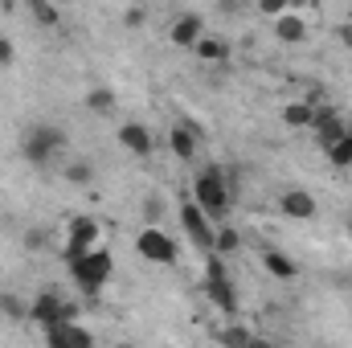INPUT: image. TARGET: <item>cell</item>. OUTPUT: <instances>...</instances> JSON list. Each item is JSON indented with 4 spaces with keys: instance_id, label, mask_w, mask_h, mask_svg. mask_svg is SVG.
<instances>
[{
    "instance_id": "obj_1",
    "label": "cell",
    "mask_w": 352,
    "mask_h": 348,
    "mask_svg": "<svg viewBox=\"0 0 352 348\" xmlns=\"http://www.w3.org/2000/svg\"><path fill=\"white\" fill-rule=\"evenodd\" d=\"M230 197H234V184H230V176L221 173L217 164H205L197 180H192V201L217 221V217H226V209H230Z\"/></svg>"
},
{
    "instance_id": "obj_2",
    "label": "cell",
    "mask_w": 352,
    "mask_h": 348,
    "mask_svg": "<svg viewBox=\"0 0 352 348\" xmlns=\"http://www.w3.org/2000/svg\"><path fill=\"white\" fill-rule=\"evenodd\" d=\"M58 152H66V131L58 123H37L21 140V156L29 164H37V168H45L50 160H58Z\"/></svg>"
},
{
    "instance_id": "obj_3",
    "label": "cell",
    "mask_w": 352,
    "mask_h": 348,
    "mask_svg": "<svg viewBox=\"0 0 352 348\" xmlns=\"http://www.w3.org/2000/svg\"><path fill=\"white\" fill-rule=\"evenodd\" d=\"M205 295H209V303L213 307H221L226 316H238V291H234V283H230V270H226V262L217 250H209L205 254Z\"/></svg>"
},
{
    "instance_id": "obj_4",
    "label": "cell",
    "mask_w": 352,
    "mask_h": 348,
    "mask_svg": "<svg viewBox=\"0 0 352 348\" xmlns=\"http://www.w3.org/2000/svg\"><path fill=\"white\" fill-rule=\"evenodd\" d=\"M111 270H115V262H111L107 250H87L82 259L70 262V279L78 283L82 295H98V291L111 283Z\"/></svg>"
},
{
    "instance_id": "obj_5",
    "label": "cell",
    "mask_w": 352,
    "mask_h": 348,
    "mask_svg": "<svg viewBox=\"0 0 352 348\" xmlns=\"http://www.w3.org/2000/svg\"><path fill=\"white\" fill-rule=\"evenodd\" d=\"M180 226H184V234H188V242L197 246V250H213V238H217V230H213V217L188 197V201H180Z\"/></svg>"
},
{
    "instance_id": "obj_6",
    "label": "cell",
    "mask_w": 352,
    "mask_h": 348,
    "mask_svg": "<svg viewBox=\"0 0 352 348\" xmlns=\"http://www.w3.org/2000/svg\"><path fill=\"white\" fill-rule=\"evenodd\" d=\"M94 242H98V221L94 217H70V226H66V250H62L66 266L74 259H82L87 250H94Z\"/></svg>"
},
{
    "instance_id": "obj_7",
    "label": "cell",
    "mask_w": 352,
    "mask_h": 348,
    "mask_svg": "<svg viewBox=\"0 0 352 348\" xmlns=\"http://www.w3.org/2000/svg\"><path fill=\"white\" fill-rule=\"evenodd\" d=\"M29 320L50 328V324H62V320H78V307L74 303H62L54 291H41L33 303H29Z\"/></svg>"
},
{
    "instance_id": "obj_8",
    "label": "cell",
    "mask_w": 352,
    "mask_h": 348,
    "mask_svg": "<svg viewBox=\"0 0 352 348\" xmlns=\"http://www.w3.org/2000/svg\"><path fill=\"white\" fill-rule=\"evenodd\" d=\"M135 250H140L148 262H160V266L176 262V242L164 234V230H156V226L140 230V238H135Z\"/></svg>"
},
{
    "instance_id": "obj_9",
    "label": "cell",
    "mask_w": 352,
    "mask_h": 348,
    "mask_svg": "<svg viewBox=\"0 0 352 348\" xmlns=\"http://www.w3.org/2000/svg\"><path fill=\"white\" fill-rule=\"evenodd\" d=\"M45 345H54V348H90L94 336H90L78 320H62V324H50V328H45Z\"/></svg>"
},
{
    "instance_id": "obj_10",
    "label": "cell",
    "mask_w": 352,
    "mask_h": 348,
    "mask_svg": "<svg viewBox=\"0 0 352 348\" xmlns=\"http://www.w3.org/2000/svg\"><path fill=\"white\" fill-rule=\"evenodd\" d=\"M197 144H201V127L192 119H176L173 131H168V148H173L176 160H192L197 156Z\"/></svg>"
},
{
    "instance_id": "obj_11",
    "label": "cell",
    "mask_w": 352,
    "mask_h": 348,
    "mask_svg": "<svg viewBox=\"0 0 352 348\" xmlns=\"http://www.w3.org/2000/svg\"><path fill=\"white\" fill-rule=\"evenodd\" d=\"M278 209H283V217H291V221H311V217L320 213V205H316V197H311L307 188H287V193L278 197Z\"/></svg>"
},
{
    "instance_id": "obj_12",
    "label": "cell",
    "mask_w": 352,
    "mask_h": 348,
    "mask_svg": "<svg viewBox=\"0 0 352 348\" xmlns=\"http://www.w3.org/2000/svg\"><path fill=\"white\" fill-rule=\"evenodd\" d=\"M311 131H316V140H320V148H328L332 140H340L349 127H344V119H340V111H332V107H316V119H311Z\"/></svg>"
},
{
    "instance_id": "obj_13",
    "label": "cell",
    "mask_w": 352,
    "mask_h": 348,
    "mask_svg": "<svg viewBox=\"0 0 352 348\" xmlns=\"http://www.w3.org/2000/svg\"><path fill=\"white\" fill-rule=\"evenodd\" d=\"M119 144H123L131 156H152V148H156V140H152V131H148L144 123H123V127H119Z\"/></svg>"
},
{
    "instance_id": "obj_14",
    "label": "cell",
    "mask_w": 352,
    "mask_h": 348,
    "mask_svg": "<svg viewBox=\"0 0 352 348\" xmlns=\"http://www.w3.org/2000/svg\"><path fill=\"white\" fill-rule=\"evenodd\" d=\"M274 37L278 41H287V45H299V41H307V21L299 17V12H278L274 17Z\"/></svg>"
},
{
    "instance_id": "obj_15",
    "label": "cell",
    "mask_w": 352,
    "mask_h": 348,
    "mask_svg": "<svg viewBox=\"0 0 352 348\" xmlns=\"http://www.w3.org/2000/svg\"><path fill=\"white\" fill-rule=\"evenodd\" d=\"M201 37H205V21H201L197 12L176 17V25H173V41H176V45H197Z\"/></svg>"
},
{
    "instance_id": "obj_16",
    "label": "cell",
    "mask_w": 352,
    "mask_h": 348,
    "mask_svg": "<svg viewBox=\"0 0 352 348\" xmlns=\"http://www.w3.org/2000/svg\"><path fill=\"white\" fill-rule=\"evenodd\" d=\"M263 266L274 274V279H295V274H299L295 259H287L283 250H263Z\"/></svg>"
},
{
    "instance_id": "obj_17",
    "label": "cell",
    "mask_w": 352,
    "mask_h": 348,
    "mask_svg": "<svg viewBox=\"0 0 352 348\" xmlns=\"http://www.w3.org/2000/svg\"><path fill=\"white\" fill-rule=\"evenodd\" d=\"M311 119H316V107H311L307 98H303V102H287V107H283V123H287V127H295V131H299V127H311Z\"/></svg>"
},
{
    "instance_id": "obj_18",
    "label": "cell",
    "mask_w": 352,
    "mask_h": 348,
    "mask_svg": "<svg viewBox=\"0 0 352 348\" xmlns=\"http://www.w3.org/2000/svg\"><path fill=\"white\" fill-rule=\"evenodd\" d=\"M324 152H328V164H332V168H352V135L349 131H344L340 140H332Z\"/></svg>"
},
{
    "instance_id": "obj_19",
    "label": "cell",
    "mask_w": 352,
    "mask_h": 348,
    "mask_svg": "<svg viewBox=\"0 0 352 348\" xmlns=\"http://www.w3.org/2000/svg\"><path fill=\"white\" fill-rule=\"evenodd\" d=\"M217 340L226 348H246V345H258V336L246 328V324H230V328H221L217 332Z\"/></svg>"
},
{
    "instance_id": "obj_20",
    "label": "cell",
    "mask_w": 352,
    "mask_h": 348,
    "mask_svg": "<svg viewBox=\"0 0 352 348\" xmlns=\"http://www.w3.org/2000/svg\"><path fill=\"white\" fill-rule=\"evenodd\" d=\"M192 50H197L201 62H226V58H230V45H226L221 37H201Z\"/></svg>"
},
{
    "instance_id": "obj_21",
    "label": "cell",
    "mask_w": 352,
    "mask_h": 348,
    "mask_svg": "<svg viewBox=\"0 0 352 348\" xmlns=\"http://www.w3.org/2000/svg\"><path fill=\"white\" fill-rule=\"evenodd\" d=\"M87 111H94V115H111V111H115V90L111 87H90L87 90Z\"/></svg>"
},
{
    "instance_id": "obj_22",
    "label": "cell",
    "mask_w": 352,
    "mask_h": 348,
    "mask_svg": "<svg viewBox=\"0 0 352 348\" xmlns=\"http://www.w3.org/2000/svg\"><path fill=\"white\" fill-rule=\"evenodd\" d=\"M29 8H33V21H37V25H45V29H54V25L62 21V12H58V4H54V0H29Z\"/></svg>"
},
{
    "instance_id": "obj_23",
    "label": "cell",
    "mask_w": 352,
    "mask_h": 348,
    "mask_svg": "<svg viewBox=\"0 0 352 348\" xmlns=\"http://www.w3.org/2000/svg\"><path fill=\"white\" fill-rule=\"evenodd\" d=\"M213 250H217L221 259H226V254H234V250H242V234H238V230H230V226H226V230H217Z\"/></svg>"
},
{
    "instance_id": "obj_24",
    "label": "cell",
    "mask_w": 352,
    "mask_h": 348,
    "mask_svg": "<svg viewBox=\"0 0 352 348\" xmlns=\"http://www.w3.org/2000/svg\"><path fill=\"white\" fill-rule=\"evenodd\" d=\"M29 254H41L45 246H50V230L45 226H33V230H25V242H21Z\"/></svg>"
},
{
    "instance_id": "obj_25",
    "label": "cell",
    "mask_w": 352,
    "mask_h": 348,
    "mask_svg": "<svg viewBox=\"0 0 352 348\" xmlns=\"http://www.w3.org/2000/svg\"><path fill=\"white\" fill-rule=\"evenodd\" d=\"M66 180H70V184H90V180H94V164H90V160L66 164Z\"/></svg>"
},
{
    "instance_id": "obj_26",
    "label": "cell",
    "mask_w": 352,
    "mask_h": 348,
    "mask_svg": "<svg viewBox=\"0 0 352 348\" xmlns=\"http://www.w3.org/2000/svg\"><path fill=\"white\" fill-rule=\"evenodd\" d=\"M0 312H4L8 320H29V307H25L21 299H8V295L0 299Z\"/></svg>"
},
{
    "instance_id": "obj_27",
    "label": "cell",
    "mask_w": 352,
    "mask_h": 348,
    "mask_svg": "<svg viewBox=\"0 0 352 348\" xmlns=\"http://www.w3.org/2000/svg\"><path fill=\"white\" fill-rule=\"evenodd\" d=\"M291 8V0H258V12L263 17H278V12H287Z\"/></svg>"
},
{
    "instance_id": "obj_28",
    "label": "cell",
    "mask_w": 352,
    "mask_h": 348,
    "mask_svg": "<svg viewBox=\"0 0 352 348\" xmlns=\"http://www.w3.org/2000/svg\"><path fill=\"white\" fill-rule=\"evenodd\" d=\"M160 213H164V201H160V197H148V201H144V217H148V221H160Z\"/></svg>"
},
{
    "instance_id": "obj_29",
    "label": "cell",
    "mask_w": 352,
    "mask_h": 348,
    "mask_svg": "<svg viewBox=\"0 0 352 348\" xmlns=\"http://www.w3.org/2000/svg\"><path fill=\"white\" fill-rule=\"evenodd\" d=\"M123 25H127V29H140V25H144V8H140V4L127 8V12H123Z\"/></svg>"
},
{
    "instance_id": "obj_30",
    "label": "cell",
    "mask_w": 352,
    "mask_h": 348,
    "mask_svg": "<svg viewBox=\"0 0 352 348\" xmlns=\"http://www.w3.org/2000/svg\"><path fill=\"white\" fill-rule=\"evenodd\" d=\"M0 66H12V41L0 37Z\"/></svg>"
},
{
    "instance_id": "obj_31",
    "label": "cell",
    "mask_w": 352,
    "mask_h": 348,
    "mask_svg": "<svg viewBox=\"0 0 352 348\" xmlns=\"http://www.w3.org/2000/svg\"><path fill=\"white\" fill-rule=\"evenodd\" d=\"M340 41L352 50V21H344V25H340Z\"/></svg>"
},
{
    "instance_id": "obj_32",
    "label": "cell",
    "mask_w": 352,
    "mask_h": 348,
    "mask_svg": "<svg viewBox=\"0 0 352 348\" xmlns=\"http://www.w3.org/2000/svg\"><path fill=\"white\" fill-rule=\"evenodd\" d=\"M16 4H21V0H0V8H4V12H12Z\"/></svg>"
},
{
    "instance_id": "obj_33",
    "label": "cell",
    "mask_w": 352,
    "mask_h": 348,
    "mask_svg": "<svg viewBox=\"0 0 352 348\" xmlns=\"http://www.w3.org/2000/svg\"><path fill=\"white\" fill-rule=\"evenodd\" d=\"M344 127H349V135H352V119H344Z\"/></svg>"
},
{
    "instance_id": "obj_34",
    "label": "cell",
    "mask_w": 352,
    "mask_h": 348,
    "mask_svg": "<svg viewBox=\"0 0 352 348\" xmlns=\"http://www.w3.org/2000/svg\"><path fill=\"white\" fill-rule=\"evenodd\" d=\"M349 230H352V217H349Z\"/></svg>"
}]
</instances>
